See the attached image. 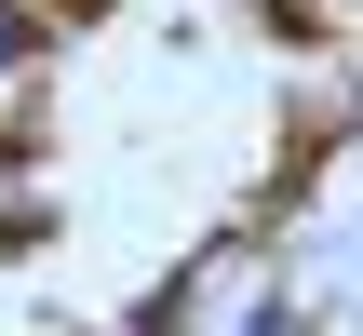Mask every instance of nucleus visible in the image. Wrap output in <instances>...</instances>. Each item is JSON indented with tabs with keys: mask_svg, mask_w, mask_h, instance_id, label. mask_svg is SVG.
I'll return each mask as SVG.
<instances>
[{
	"mask_svg": "<svg viewBox=\"0 0 363 336\" xmlns=\"http://www.w3.org/2000/svg\"><path fill=\"white\" fill-rule=\"evenodd\" d=\"M189 310H202V269H175V283H162V296H148L121 336H189Z\"/></svg>",
	"mask_w": 363,
	"mask_h": 336,
	"instance_id": "2",
	"label": "nucleus"
},
{
	"mask_svg": "<svg viewBox=\"0 0 363 336\" xmlns=\"http://www.w3.org/2000/svg\"><path fill=\"white\" fill-rule=\"evenodd\" d=\"M242 336H296V296H256V310H242Z\"/></svg>",
	"mask_w": 363,
	"mask_h": 336,
	"instance_id": "3",
	"label": "nucleus"
},
{
	"mask_svg": "<svg viewBox=\"0 0 363 336\" xmlns=\"http://www.w3.org/2000/svg\"><path fill=\"white\" fill-rule=\"evenodd\" d=\"M27 242H54V189H40L27 135H0V256H27Z\"/></svg>",
	"mask_w": 363,
	"mask_h": 336,
	"instance_id": "1",
	"label": "nucleus"
}]
</instances>
